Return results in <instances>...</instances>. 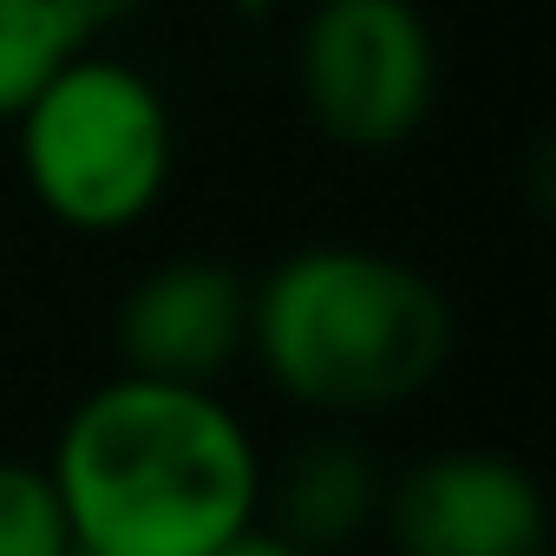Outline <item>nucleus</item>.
Wrapping results in <instances>:
<instances>
[{"instance_id": "obj_1", "label": "nucleus", "mask_w": 556, "mask_h": 556, "mask_svg": "<svg viewBox=\"0 0 556 556\" xmlns=\"http://www.w3.org/2000/svg\"><path fill=\"white\" fill-rule=\"evenodd\" d=\"M79 556H210L262 517V452L216 387L118 374L92 387L47 465Z\"/></svg>"}, {"instance_id": "obj_2", "label": "nucleus", "mask_w": 556, "mask_h": 556, "mask_svg": "<svg viewBox=\"0 0 556 556\" xmlns=\"http://www.w3.org/2000/svg\"><path fill=\"white\" fill-rule=\"evenodd\" d=\"M452 341L458 321L439 282L387 249L315 242L249 289V354L308 413L406 406L445 374Z\"/></svg>"}, {"instance_id": "obj_3", "label": "nucleus", "mask_w": 556, "mask_h": 556, "mask_svg": "<svg viewBox=\"0 0 556 556\" xmlns=\"http://www.w3.org/2000/svg\"><path fill=\"white\" fill-rule=\"evenodd\" d=\"M21 131V177L34 203L79 229V236H118L144 223L177 164V125L164 92L112 60L79 47L14 118Z\"/></svg>"}, {"instance_id": "obj_4", "label": "nucleus", "mask_w": 556, "mask_h": 556, "mask_svg": "<svg viewBox=\"0 0 556 556\" xmlns=\"http://www.w3.org/2000/svg\"><path fill=\"white\" fill-rule=\"evenodd\" d=\"M295 86L321 138L348 151L406 144L439 92V47L413 0H315L295 40Z\"/></svg>"}, {"instance_id": "obj_5", "label": "nucleus", "mask_w": 556, "mask_h": 556, "mask_svg": "<svg viewBox=\"0 0 556 556\" xmlns=\"http://www.w3.org/2000/svg\"><path fill=\"white\" fill-rule=\"evenodd\" d=\"M380 523L400 556H543V484L504 452H426L387 484Z\"/></svg>"}, {"instance_id": "obj_6", "label": "nucleus", "mask_w": 556, "mask_h": 556, "mask_svg": "<svg viewBox=\"0 0 556 556\" xmlns=\"http://www.w3.org/2000/svg\"><path fill=\"white\" fill-rule=\"evenodd\" d=\"M249 348V282L216 255L157 262L118 308L125 374L216 387Z\"/></svg>"}, {"instance_id": "obj_7", "label": "nucleus", "mask_w": 556, "mask_h": 556, "mask_svg": "<svg viewBox=\"0 0 556 556\" xmlns=\"http://www.w3.org/2000/svg\"><path fill=\"white\" fill-rule=\"evenodd\" d=\"M380 504H387V471L348 432H321V439L295 445L275 471H262L268 530H282L308 556L334 549V543H354L361 530H374Z\"/></svg>"}, {"instance_id": "obj_8", "label": "nucleus", "mask_w": 556, "mask_h": 556, "mask_svg": "<svg viewBox=\"0 0 556 556\" xmlns=\"http://www.w3.org/2000/svg\"><path fill=\"white\" fill-rule=\"evenodd\" d=\"M92 40L53 8V0H0V125H14L21 105Z\"/></svg>"}, {"instance_id": "obj_9", "label": "nucleus", "mask_w": 556, "mask_h": 556, "mask_svg": "<svg viewBox=\"0 0 556 556\" xmlns=\"http://www.w3.org/2000/svg\"><path fill=\"white\" fill-rule=\"evenodd\" d=\"M0 556H79L47 465L0 458Z\"/></svg>"}, {"instance_id": "obj_10", "label": "nucleus", "mask_w": 556, "mask_h": 556, "mask_svg": "<svg viewBox=\"0 0 556 556\" xmlns=\"http://www.w3.org/2000/svg\"><path fill=\"white\" fill-rule=\"evenodd\" d=\"M53 8L79 27V40H99V34H112V27H125L144 0H53Z\"/></svg>"}, {"instance_id": "obj_11", "label": "nucleus", "mask_w": 556, "mask_h": 556, "mask_svg": "<svg viewBox=\"0 0 556 556\" xmlns=\"http://www.w3.org/2000/svg\"><path fill=\"white\" fill-rule=\"evenodd\" d=\"M210 556H308L302 543H289L282 530H262V523H249V530H236L229 543H216Z\"/></svg>"}]
</instances>
